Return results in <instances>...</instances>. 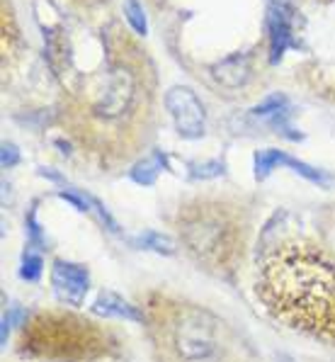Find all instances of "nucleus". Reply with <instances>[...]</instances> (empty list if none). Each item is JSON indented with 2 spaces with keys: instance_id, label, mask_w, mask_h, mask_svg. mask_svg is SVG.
I'll use <instances>...</instances> for the list:
<instances>
[{
  "instance_id": "nucleus-1",
  "label": "nucleus",
  "mask_w": 335,
  "mask_h": 362,
  "mask_svg": "<svg viewBox=\"0 0 335 362\" xmlns=\"http://www.w3.org/2000/svg\"><path fill=\"white\" fill-rule=\"evenodd\" d=\"M258 294L284 326L335 345V267L306 246L277 250L262 267Z\"/></svg>"
},
{
  "instance_id": "nucleus-2",
  "label": "nucleus",
  "mask_w": 335,
  "mask_h": 362,
  "mask_svg": "<svg viewBox=\"0 0 335 362\" xmlns=\"http://www.w3.org/2000/svg\"><path fill=\"white\" fill-rule=\"evenodd\" d=\"M168 348L177 362H221L223 343L221 321L197 306H175L165 324Z\"/></svg>"
},
{
  "instance_id": "nucleus-3",
  "label": "nucleus",
  "mask_w": 335,
  "mask_h": 362,
  "mask_svg": "<svg viewBox=\"0 0 335 362\" xmlns=\"http://www.w3.org/2000/svg\"><path fill=\"white\" fill-rule=\"evenodd\" d=\"M180 231L187 248L199 260H206L211 265H223L236 248L233 224L219 209L197 207L187 211L185 219L180 221Z\"/></svg>"
},
{
  "instance_id": "nucleus-4",
  "label": "nucleus",
  "mask_w": 335,
  "mask_h": 362,
  "mask_svg": "<svg viewBox=\"0 0 335 362\" xmlns=\"http://www.w3.org/2000/svg\"><path fill=\"white\" fill-rule=\"evenodd\" d=\"M136 98V76L127 66H110L86 83L90 115L100 122H117L131 110Z\"/></svg>"
},
{
  "instance_id": "nucleus-5",
  "label": "nucleus",
  "mask_w": 335,
  "mask_h": 362,
  "mask_svg": "<svg viewBox=\"0 0 335 362\" xmlns=\"http://www.w3.org/2000/svg\"><path fill=\"white\" fill-rule=\"evenodd\" d=\"M165 107L170 112L175 129L182 139H199L206 129V115L202 100L194 95L192 88L175 86L168 90Z\"/></svg>"
},
{
  "instance_id": "nucleus-6",
  "label": "nucleus",
  "mask_w": 335,
  "mask_h": 362,
  "mask_svg": "<svg viewBox=\"0 0 335 362\" xmlns=\"http://www.w3.org/2000/svg\"><path fill=\"white\" fill-rule=\"evenodd\" d=\"M52 287L64 304L81 306L86 302L88 289H90V275L83 265L69 263V260H56L52 265Z\"/></svg>"
},
{
  "instance_id": "nucleus-7",
  "label": "nucleus",
  "mask_w": 335,
  "mask_h": 362,
  "mask_svg": "<svg viewBox=\"0 0 335 362\" xmlns=\"http://www.w3.org/2000/svg\"><path fill=\"white\" fill-rule=\"evenodd\" d=\"M267 32H270V64H277L289 47H297V39H294V15L287 5H270V10H267Z\"/></svg>"
},
{
  "instance_id": "nucleus-8",
  "label": "nucleus",
  "mask_w": 335,
  "mask_h": 362,
  "mask_svg": "<svg viewBox=\"0 0 335 362\" xmlns=\"http://www.w3.org/2000/svg\"><path fill=\"white\" fill-rule=\"evenodd\" d=\"M93 314L102 316V319H124V321H134V324H139V321L143 319L141 311L136 309L134 304L127 302L124 297H119V294L110 292V289H102V292L95 297L93 302Z\"/></svg>"
},
{
  "instance_id": "nucleus-9",
  "label": "nucleus",
  "mask_w": 335,
  "mask_h": 362,
  "mask_svg": "<svg viewBox=\"0 0 335 362\" xmlns=\"http://www.w3.org/2000/svg\"><path fill=\"white\" fill-rule=\"evenodd\" d=\"M211 76L223 88H241L250 78V57L248 54H233V57L211 66Z\"/></svg>"
},
{
  "instance_id": "nucleus-10",
  "label": "nucleus",
  "mask_w": 335,
  "mask_h": 362,
  "mask_svg": "<svg viewBox=\"0 0 335 362\" xmlns=\"http://www.w3.org/2000/svg\"><path fill=\"white\" fill-rule=\"evenodd\" d=\"M289 112H292V107H289V100L284 95H279V93L265 98L260 105H255V107H253V117L270 122L277 132H282V134H287V136L294 139V134L289 132V129H292V124H289Z\"/></svg>"
},
{
  "instance_id": "nucleus-11",
  "label": "nucleus",
  "mask_w": 335,
  "mask_h": 362,
  "mask_svg": "<svg viewBox=\"0 0 335 362\" xmlns=\"http://www.w3.org/2000/svg\"><path fill=\"white\" fill-rule=\"evenodd\" d=\"M163 168H165V156L160 151H153L134 165V168L129 170V177L134 182H139V185L146 187V185H153V182L158 180V175Z\"/></svg>"
},
{
  "instance_id": "nucleus-12",
  "label": "nucleus",
  "mask_w": 335,
  "mask_h": 362,
  "mask_svg": "<svg viewBox=\"0 0 335 362\" xmlns=\"http://www.w3.org/2000/svg\"><path fill=\"white\" fill-rule=\"evenodd\" d=\"M131 246L134 248H141V250H153V253H160V255H172L177 250L175 241L165 233H158V231H143V233H136L131 236Z\"/></svg>"
},
{
  "instance_id": "nucleus-13",
  "label": "nucleus",
  "mask_w": 335,
  "mask_h": 362,
  "mask_svg": "<svg viewBox=\"0 0 335 362\" xmlns=\"http://www.w3.org/2000/svg\"><path fill=\"white\" fill-rule=\"evenodd\" d=\"M282 153L284 151H277V148H265V151H258L255 153V177L258 180H265L272 170L282 165Z\"/></svg>"
},
{
  "instance_id": "nucleus-14",
  "label": "nucleus",
  "mask_w": 335,
  "mask_h": 362,
  "mask_svg": "<svg viewBox=\"0 0 335 362\" xmlns=\"http://www.w3.org/2000/svg\"><path fill=\"white\" fill-rule=\"evenodd\" d=\"M124 18L129 22V27L136 35L146 37L148 35V22H146V13H143L141 3L139 0H124Z\"/></svg>"
},
{
  "instance_id": "nucleus-15",
  "label": "nucleus",
  "mask_w": 335,
  "mask_h": 362,
  "mask_svg": "<svg viewBox=\"0 0 335 362\" xmlns=\"http://www.w3.org/2000/svg\"><path fill=\"white\" fill-rule=\"evenodd\" d=\"M20 277H22V280H27V282H37L39 277H42V255L27 250V253L22 255Z\"/></svg>"
},
{
  "instance_id": "nucleus-16",
  "label": "nucleus",
  "mask_w": 335,
  "mask_h": 362,
  "mask_svg": "<svg viewBox=\"0 0 335 362\" xmlns=\"http://www.w3.org/2000/svg\"><path fill=\"white\" fill-rule=\"evenodd\" d=\"M192 180H211V177L223 175V160H204V163H192L189 168Z\"/></svg>"
},
{
  "instance_id": "nucleus-17",
  "label": "nucleus",
  "mask_w": 335,
  "mask_h": 362,
  "mask_svg": "<svg viewBox=\"0 0 335 362\" xmlns=\"http://www.w3.org/2000/svg\"><path fill=\"white\" fill-rule=\"evenodd\" d=\"M86 197H88V204H90V211H95V216L100 219V224H102L105 229L112 231V233H119V224H117L114 216H112L110 211L102 207V202H100V199H95L93 194H86Z\"/></svg>"
},
{
  "instance_id": "nucleus-18",
  "label": "nucleus",
  "mask_w": 335,
  "mask_h": 362,
  "mask_svg": "<svg viewBox=\"0 0 335 362\" xmlns=\"http://www.w3.org/2000/svg\"><path fill=\"white\" fill-rule=\"evenodd\" d=\"M27 231H30V241L35 243L37 248H44V238H42V231H39V224H37V209L32 207L30 214H27Z\"/></svg>"
},
{
  "instance_id": "nucleus-19",
  "label": "nucleus",
  "mask_w": 335,
  "mask_h": 362,
  "mask_svg": "<svg viewBox=\"0 0 335 362\" xmlns=\"http://www.w3.org/2000/svg\"><path fill=\"white\" fill-rule=\"evenodd\" d=\"M0 163H3V168H13V165L20 163V151H18V146H15V144H3Z\"/></svg>"
},
{
  "instance_id": "nucleus-20",
  "label": "nucleus",
  "mask_w": 335,
  "mask_h": 362,
  "mask_svg": "<svg viewBox=\"0 0 335 362\" xmlns=\"http://www.w3.org/2000/svg\"><path fill=\"white\" fill-rule=\"evenodd\" d=\"M275 3H282V5H287V3H289V0H275Z\"/></svg>"
}]
</instances>
